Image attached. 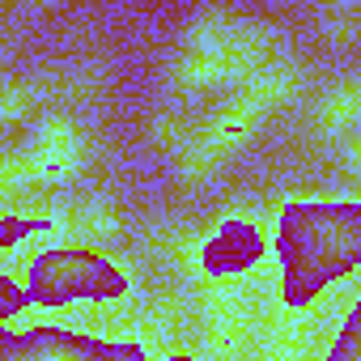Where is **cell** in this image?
Segmentation results:
<instances>
[{
    "label": "cell",
    "mask_w": 361,
    "mask_h": 361,
    "mask_svg": "<svg viewBox=\"0 0 361 361\" xmlns=\"http://www.w3.org/2000/svg\"><path fill=\"white\" fill-rule=\"evenodd\" d=\"M276 259L285 306H310L314 298H323L336 281L361 268V200L285 204L276 226Z\"/></svg>",
    "instance_id": "cell-1"
},
{
    "label": "cell",
    "mask_w": 361,
    "mask_h": 361,
    "mask_svg": "<svg viewBox=\"0 0 361 361\" xmlns=\"http://www.w3.org/2000/svg\"><path fill=\"white\" fill-rule=\"evenodd\" d=\"M26 289L35 306H68V302H119L128 298V276L102 251L90 247H56L30 259Z\"/></svg>",
    "instance_id": "cell-2"
},
{
    "label": "cell",
    "mask_w": 361,
    "mask_h": 361,
    "mask_svg": "<svg viewBox=\"0 0 361 361\" xmlns=\"http://www.w3.org/2000/svg\"><path fill=\"white\" fill-rule=\"evenodd\" d=\"M0 361H145V348L123 344V340L77 336V331H60V327H30V331L5 327Z\"/></svg>",
    "instance_id": "cell-3"
},
{
    "label": "cell",
    "mask_w": 361,
    "mask_h": 361,
    "mask_svg": "<svg viewBox=\"0 0 361 361\" xmlns=\"http://www.w3.org/2000/svg\"><path fill=\"white\" fill-rule=\"evenodd\" d=\"M268 255V234L264 226L247 221V217H234L226 221L200 251V264L209 276H234V272H247L255 268L259 259Z\"/></svg>",
    "instance_id": "cell-4"
},
{
    "label": "cell",
    "mask_w": 361,
    "mask_h": 361,
    "mask_svg": "<svg viewBox=\"0 0 361 361\" xmlns=\"http://www.w3.org/2000/svg\"><path fill=\"white\" fill-rule=\"evenodd\" d=\"M327 361H361V302L348 310V319H344V327H340Z\"/></svg>",
    "instance_id": "cell-5"
},
{
    "label": "cell",
    "mask_w": 361,
    "mask_h": 361,
    "mask_svg": "<svg viewBox=\"0 0 361 361\" xmlns=\"http://www.w3.org/2000/svg\"><path fill=\"white\" fill-rule=\"evenodd\" d=\"M43 230H51V221H47V217H18V213H9L5 221H0V247H5V251H13L22 238H30V234H43Z\"/></svg>",
    "instance_id": "cell-6"
},
{
    "label": "cell",
    "mask_w": 361,
    "mask_h": 361,
    "mask_svg": "<svg viewBox=\"0 0 361 361\" xmlns=\"http://www.w3.org/2000/svg\"><path fill=\"white\" fill-rule=\"evenodd\" d=\"M26 306H35L30 289H22V285L5 272V276H0V314H5V323H9V319H18Z\"/></svg>",
    "instance_id": "cell-7"
},
{
    "label": "cell",
    "mask_w": 361,
    "mask_h": 361,
    "mask_svg": "<svg viewBox=\"0 0 361 361\" xmlns=\"http://www.w3.org/2000/svg\"><path fill=\"white\" fill-rule=\"evenodd\" d=\"M170 361H192V357H183V353H178V357H170Z\"/></svg>",
    "instance_id": "cell-8"
}]
</instances>
